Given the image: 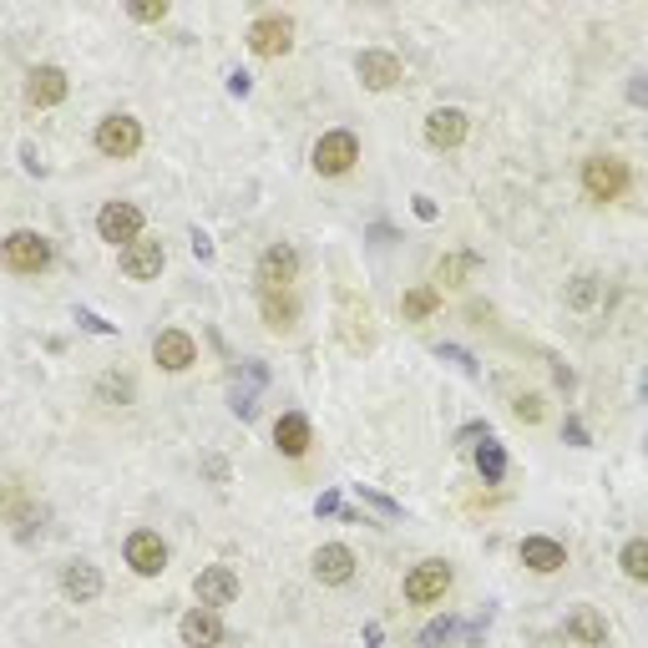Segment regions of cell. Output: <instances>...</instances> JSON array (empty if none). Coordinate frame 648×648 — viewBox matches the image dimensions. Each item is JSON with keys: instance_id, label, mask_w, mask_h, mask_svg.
Segmentation results:
<instances>
[{"instance_id": "cell-1", "label": "cell", "mask_w": 648, "mask_h": 648, "mask_svg": "<svg viewBox=\"0 0 648 648\" xmlns=\"http://www.w3.org/2000/svg\"><path fill=\"white\" fill-rule=\"evenodd\" d=\"M51 238L46 234H30V228H15L5 244H0V264L11 269V274H41V269H51Z\"/></svg>"}, {"instance_id": "cell-2", "label": "cell", "mask_w": 648, "mask_h": 648, "mask_svg": "<svg viewBox=\"0 0 648 648\" xmlns=\"http://www.w3.org/2000/svg\"><path fill=\"white\" fill-rule=\"evenodd\" d=\"M446 588H451V562H441V558H426L421 568L406 573V603H415V608L441 603Z\"/></svg>"}, {"instance_id": "cell-3", "label": "cell", "mask_w": 648, "mask_h": 648, "mask_svg": "<svg viewBox=\"0 0 648 648\" xmlns=\"http://www.w3.org/2000/svg\"><path fill=\"white\" fill-rule=\"evenodd\" d=\"M142 148V122L127 117V112H112V117L97 122V152L102 158H133Z\"/></svg>"}, {"instance_id": "cell-4", "label": "cell", "mask_w": 648, "mask_h": 648, "mask_svg": "<svg viewBox=\"0 0 648 648\" xmlns=\"http://www.w3.org/2000/svg\"><path fill=\"white\" fill-rule=\"evenodd\" d=\"M354 162H360V137L354 133H324L320 142H314V173L320 177L350 173Z\"/></svg>"}, {"instance_id": "cell-5", "label": "cell", "mask_w": 648, "mask_h": 648, "mask_svg": "<svg viewBox=\"0 0 648 648\" xmlns=\"http://www.w3.org/2000/svg\"><path fill=\"white\" fill-rule=\"evenodd\" d=\"M583 188H588V198H598V203H613L623 188H628V167H623L619 158H588L583 162Z\"/></svg>"}, {"instance_id": "cell-6", "label": "cell", "mask_w": 648, "mask_h": 648, "mask_svg": "<svg viewBox=\"0 0 648 648\" xmlns=\"http://www.w3.org/2000/svg\"><path fill=\"white\" fill-rule=\"evenodd\" d=\"M97 234H102L107 244H117V249L137 244V238H142V208L137 203H102V213H97Z\"/></svg>"}, {"instance_id": "cell-7", "label": "cell", "mask_w": 648, "mask_h": 648, "mask_svg": "<svg viewBox=\"0 0 648 648\" xmlns=\"http://www.w3.org/2000/svg\"><path fill=\"white\" fill-rule=\"evenodd\" d=\"M299 274V253L289 244H274V249L259 259V295H289V284Z\"/></svg>"}, {"instance_id": "cell-8", "label": "cell", "mask_w": 648, "mask_h": 648, "mask_svg": "<svg viewBox=\"0 0 648 648\" xmlns=\"http://www.w3.org/2000/svg\"><path fill=\"white\" fill-rule=\"evenodd\" d=\"M289 46H295V21H289V15H259L249 26L253 57H284Z\"/></svg>"}, {"instance_id": "cell-9", "label": "cell", "mask_w": 648, "mask_h": 648, "mask_svg": "<svg viewBox=\"0 0 648 648\" xmlns=\"http://www.w3.org/2000/svg\"><path fill=\"white\" fill-rule=\"evenodd\" d=\"M122 552H127V568H133V573H142V577H158L162 568H167V543H162L158 532H148V527L133 532Z\"/></svg>"}, {"instance_id": "cell-10", "label": "cell", "mask_w": 648, "mask_h": 648, "mask_svg": "<svg viewBox=\"0 0 648 648\" xmlns=\"http://www.w3.org/2000/svg\"><path fill=\"white\" fill-rule=\"evenodd\" d=\"M152 360H158L167 375H183V370H192V360H198V345H192V335H183V329H162V335L152 339Z\"/></svg>"}, {"instance_id": "cell-11", "label": "cell", "mask_w": 648, "mask_h": 648, "mask_svg": "<svg viewBox=\"0 0 648 648\" xmlns=\"http://www.w3.org/2000/svg\"><path fill=\"white\" fill-rule=\"evenodd\" d=\"M192 593H198V603L203 608H228L238 598V573L234 568H203V573L192 577Z\"/></svg>"}, {"instance_id": "cell-12", "label": "cell", "mask_w": 648, "mask_h": 648, "mask_svg": "<svg viewBox=\"0 0 648 648\" xmlns=\"http://www.w3.org/2000/svg\"><path fill=\"white\" fill-rule=\"evenodd\" d=\"M162 264H167V253H162L158 238H137V244H127V249H122V274H127V279H137V284L158 279Z\"/></svg>"}, {"instance_id": "cell-13", "label": "cell", "mask_w": 648, "mask_h": 648, "mask_svg": "<svg viewBox=\"0 0 648 648\" xmlns=\"http://www.w3.org/2000/svg\"><path fill=\"white\" fill-rule=\"evenodd\" d=\"M177 634H183V644H188V648H219L223 644L219 608H192V613H183Z\"/></svg>"}, {"instance_id": "cell-14", "label": "cell", "mask_w": 648, "mask_h": 648, "mask_svg": "<svg viewBox=\"0 0 648 648\" xmlns=\"http://www.w3.org/2000/svg\"><path fill=\"white\" fill-rule=\"evenodd\" d=\"M461 137H466V112L461 107H436L426 117V142L431 148H461Z\"/></svg>"}, {"instance_id": "cell-15", "label": "cell", "mask_w": 648, "mask_h": 648, "mask_svg": "<svg viewBox=\"0 0 648 648\" xmlns=\"http://www.w3.org/2000/svg\"><path fill=\"white\" fill-rule=\"evenodd\" d=\"M516 558H522V568H532V573H558V568H568V547L552 543V537H527V543L516 547Z\"/></svg>"}, {"instance_id": "cell-16", "label": "cell", "mask_w": 648, "mask_h": 648, "mask_svg": "<svg viewBox=\"0 0 648 648\" xmlns=\"http://www.w3.org/2000/svg\"><path fill=\"white\" fill-rule=\"evenodd\" d=\"M354 76H360L370 91H385V87H396V82H400V61L390 57V51H360Z\"/></svg>"}, {"instance_id": "cell-17", "label": "cell", "mask_w": 648, "mask_h": 648, "mask_svg": "<svg viewBox=\"0 0 648 648\" xmlns=\"http://www.w3.org/2000/svg\"><path fill=\"white\" fill-rule=\"evenodd\" d=\"M61 97H66V72H61V66H30L26 102L30 107H57Z\"/></svg>"}, {"instance_id": "cell-18", "label": "cell", "mask_w": 648, "mask_h": 648, "mask_svg": "<svg viewBox=\"0 0 648 648\" xmlns=\"http://www.w3.org/2000/svg\"><path fill=\"white\" fill-rule=\"evenodd\" d=\"M310 562H314V577H320V583H335V588L354 577V552L350 547H339V543H324Z\"/></svg>"}, {"instance_id": "cell-19", "label": "cell", "mask_w": 648, "mask_h": 648, "mask_svg": "<svg viewBox=\"0 0 648 648\" xmlns=\"http://www.w3.org/2000/svg\"><path fill=\"white\" fill-rule=\"evenodd\" d=\"M61 588H66V598H72V603H91V598L102 593V573H97L91 562H66Z\"/></svg>"}, {"instance_id": "cell-20", "label": "cell", "mask_w": 648, "mask_h": 648, "mask_svg": "<svg viewBox=\"0 0 648 648\" xmlns=\"http://www.w3.org/2000/svg\"><path fill=\"white\" fill-rule=\"evenodd\" d=\"M274 446H279L284 457H304V451H310V421L299 411L279 415V421H274Z\"/></svg>"}, {"instance_id": "cell-21", "label": "cell", "mask_w": 648, "mask_h": 648, "mask_svg": "<svg viewBox=\"0 0 648 648\" xmlns=\"http://www.w3.org/2000/svg\"><path fill=\"white\" fill-rule=\"evenodd\" d=\"M568 638H577V644H588V648H603L608 623L598 619V608H573V613H568Z\"/></svg>"}, {"instance_id": "cell-22", "label": "cell", "mask_w": 648, "mask_h": 648, "mask_svg": "<svg viewBox=\"0 0 648 648\" xmlns=\"http://www.w3.org/2000/svg\"><path fill=\"white\" fill-rule=\"evenodd\" d=\"M259 299H264V320H269V329H295V320H299L295 295H259Z\"/></svg>"}, {"instance_id": "cell-23", "label": "cell", "mask_w": 648, "mask_h": 648, "mask_svg": "<svg viewBox=\"0 0 648 648\" xmlns=\"http://www.w3.org/2000/svg\"><path fill=\"white\" fill-rule=\"evenodd\" d=\"M623 573L634 577V583H644L648 577V543L644 537H634V543L623 547Z\"/></svg>"}, {"instance_id": "cell-24", "label": "cell", "mask_w": 648, "mask_h": 648, "mask_svg": "<svg viewBox=\"0 0 648 648\" xmlns=\"http://www.w3.org/2000/svg\"><path fill=\"white\" fill-rule=\"evenodd\" d=\"M436 304H441V295H436V289H411V295H406V304H400V310L411 314V320H426V314L436 310Z\"/></svg>"}, {"instance_id": "cell-25", "label": "cell", "mask_w": 648, "mask_h": 648, "mask_svg": "<svg viewBox=\"0 0 648 648\" xmlns=\"http://www.w3.org/2000/svg\"><path fill=\"white\" fill-rule=\"evenodd\" d=\"M593 299H598V279H593V274L573 279V289H568V304H573V310H588Z\"/></svg>"}, {"instance_id": "cell-26", "label": "cell", "mask_w": 648, "mask_h": 648, "mask_svg": "<svg viewBox=\"0 0 648 648\" xmlns=\"http://www.w3.org/2000/svg\"><path fill=\"white\" fill-rule=\"evenodd\" d=\"M476 461H482V476H486V482H497L501 466H507V461H501V446H486V451H482Z\"/></svg>"}, {"instance_id": "cell-27", "label": "cell", "mask_w": 648, "mask_h": 648, "mask_svg": "<svg viewBox=\"0 0 648 648\" xmlns=\"http://www.w3.org/2000/svg\"><path fill=\"white\" fill-rule=\"evenodd\" d=\"M516 421H532V426H537V421H543V400L522 396V400H516Z\"/></svg>"}, {"instance_id": "cell-28", "label": "cell", "mask_w": 648, "mask_h": 648, "mask_svg": "<svg viewBox=\"0 0 648 648\" xmlns=\"http://www.w3.org/2000/svg\"><path fill=\"white\" fill-rule=\"evenodd\" d=\"M472 264H476V259H441V269H436V279L451 284V279L461 274V269H472Z\"/></svg>"}, {"instance_id": "cell-29", "label": "cell", "mask_w": 648, "mask_h": 648, "mask_svg": "<svg viewBox=\"0 0 648 648\" xmlns=\"http://www.w3.org/2000/svg\"><path fill=\"white\" fill-rule=\"evenodd\" d=\"M137 21H162L167 15V0H152V5H133Z\"/></svg>"}, {"instance_id": "cell-30", "label": "cell", "mask_w": 648, "mask_h": 648, "mask_svg": "<svg viewBox=\"0 0 648 648\" xmlns=\"http://www.w3.org/2000/svg\"><path fill=\"white\" fill-rule=\"evenodd\" d=\"M76 320L87 324V329H97V335H112V324H102V320H97V314H82V310H76Z\"/></svg>"}, {"instance_id": "cell-31", "label": "cell", "mask_w": 648, "mask_h": 648, "mask_svg": "<svg viewBox=\"0 0 648 648\" xmlns=\"http://www.w3.org/2000/svg\"><path fill=\"white\" fill-rule=\"evenodd\" d=\"M192 249H198V259H213V244L203 234H192Z\"/></svg>"}]
</instances>
